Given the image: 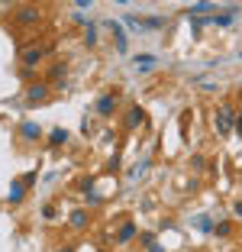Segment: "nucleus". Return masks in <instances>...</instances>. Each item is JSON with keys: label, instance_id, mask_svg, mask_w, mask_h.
<instances>
[{"label": "nucleus", "instance_id": "nucleus-1", "mask_svg": "<svg viewBox=\"0 0 242 252\" xmlns=\"http://www.w3.org/2000/svg\"><path fill=\"white\" fill-rule=\"evenodd\" d=\"M233 129H236V110L229 104H220V107H216V133L229 136Z\"/></svg>", "mask_w": 242, "mask_h": 252}, {"label": "nucleus", "instance_id": "nucleus-2", "mask_svg": "<svg viewBox=\"0 0 242 252\" xmlns=\"http://www.w3.org/2000/svg\"><path fill=\"white\" fill-rule=\"evenodd\" d=\"M45 52H49V45H45V49L32 45V49H23V55H20V59H23V65H26V68H36L39 62H42V55H45Z\"/></svg>", "mask_w": 242, "mask_h": 252}, {"label": "nucleus", "instance_id": "nucleus-3", "mask_svg": "<svg viewBox=\"0 0 242 252\" xmlns=\"http://www.w3.org/2000/svg\"><path fill=\"white\" fill-rule=\"evenodd\" d=\"M142 123H146V110H142V107H136V104H132L129 110H126V129H139Z\"/></svg>", "mask_w": 242, "mask_h": 252}, {"label": "nucleus", "instance_id": "nucleus-4", "mask_svg": "<svg viewBox=\"0 0 242 252\" xmlns=\"http://www.w3.org/2000/svg\"><path fill=\"white\" fill-rule=\"evenodd\" d=\"M113 110H117V91H110V94H103L100 100H97V113H100V117H110Z\"/></svg>", "mask_w": 242, "mask_h": 252}, {"label": "nucleus", "instance_id": "nucleus-5", "mask_svg": "<svg viewBox=\"0 0 242 252\" xmlns=\"http://www.w3.org/2000/svg\"><path fill=\"white\" fill-rule=\"evenodd\" d=\"M26 100H30V104H42V100H49V84H32L30 91H26Z\"/></svg>", "mask_w": 242, "mask_h": 252}, {"label": "nucleus", "instance_id": "nucleus-6", "mask_svg": "<svg viewBox=\"0 0 242 252\" xmlns=\"http://www.w3.org/2000/svg\"><path fill=\"white\" fill-rule=\"evenodd\" d=\"M88 223H91V217H88V210H84V207L71 210V217H68V226H71V230H84Z\"/></svg>", "mask_w": 242, "mask_h": 252}, {"label": "nucleus", "instance_id": "nucleus-7", "mask_svg": "<svg viewBox=\"0 0 242 252\" xmlns=\"http://www.w3.org/2000/svg\"><path fill=\"white\" fill-rule=\"evenodd\" d=\"M20 136L30 139V142H36L39 136H42V129H39V123H30V120H26V123H20Z\"/></svg>", "mask_w": 242, "mask_h": 252}, {"label": "nucleus", "instance_id": "nucleus-8", "mask_svg": "<svg viewBox=\"0 0 242 252\" xmlns=\"http://www.w3.org/2000/svg\"><path fill=\"white\" fill-rule=\"evenodd\" d=\"M136 233H139V226H136V223H123V226L117 230V243H120V246H126L132 236H136Z\"/></svg>", "mask_w": 242, "mask_h": 252}, {"label": "nucleus", "instance_id": "nucleus-9", "mask_svg": "<svg viewBox=\"0 0 242 252\" xmlns=\"http://www.w3.org/2000/svg\"><path fill=\"white\" fill-rule=\"evenodd\" d=\"M23 197H26V181H23V178H16L13 185H10V204H20Z\"/></svg>", "mask_w": 242, "mask_h": 252}, {"label": "nucleus", "instance_id": "nucleus-10", "mask_svg": "<svg viewBox=\"0 0 242 252\" xmlns=\"http://www.w3.org/2000/svg\"><path fill=\"white\" fill-rule=\"evenodd\" d=\"M16 20L20 23H36L39 20V7H16Z\"/></svg>", "mask_w": 242, "mask_h": 252}, {"label": "nucleus", "instance_id": "nucleus-11", "mask_svg": "<svg viewBox=\"0 0 242 252\" xmlns=\"http://www.w3.org/2000/svg\"><path fill=\"white\" fill-rule=\"evenodd\" d=\"M65 142H68V129L55 126V129L49 133V146H52V149H59V146H65Z\"/></svg>", "mask_w": 242, "mask_h": 252}, {"label": "nucleus", "instance_id": "nucleus-12", "mask_svg": "<svg viewBox=\"0 0 242 252\" xmlns=\"http://www.w3.org/2000/svg\"><path fill=\"white\" fill-rule=\"evenodd\" d=\"M107 30L113 32V39H117V49H120V52H126V36H123V30H120L113 20H107Z\"/></svg>", "mask_w": 242, "mask_h": 252}, {"label": "nucleus", "instance_id": "nucleus-13", "mask_svg": "<svg viewBox=\"0 0 242 252\" xmlns=\"http://www.w3.org/2000/svg\"><path fill=\"white\" fill-rule=\"evenodd\" d=\"M136 68H139V71H152V65H155V55H136Z\"/></svg>", "mask_w": 242, "mask_h": 252}, {"label": "nucleus", "instance_id": "nucleus-14", "mask_svg": "<svg viewBox=\"0 0 242 252\" xmlns=\"http://www.w3.org/2000/svg\"><path fill=\"white\" fill-rule=\"evenodd\" d=\"M194 230H200V233H213L210 217H197V220H194Z\"/></svg>", "mask_w": 242, "mask_h": 252}, {"label": "nucleus", "instance_id": "nucleus-15", "mask_svg": "<svg viewBox=\"0 0 242 252\" xmlns=\"http://www.w3.org/2000/svg\"><path fill=\"white\" fill-rule=\"evenodd\" d=\"M213 233H216V236H229V233H233V223H216Z\"/></svg>", "mask_w": 242, "mask_h": 252}, {"label": "nucleus", "instance_id": "nucleus-16", "mask_svg": "<svg viewBox=\"0 0 242 252\" xmlns=\"http://www.w3.org/2000/svg\"><path fill=\"white\" fill-rule=\"evenodd\" d=\"M52 81H55V84L65 81V65H55V71H52Z\"/></svg>", "mask_w": 242, "mask_h": 252}, {"label": "nucleus", "instance_id": "nucleus-17", "mask_svg": "<svg viewBox=\"0 0 242 252\" xmlns=\"http://www.w3.org/2000/svg\"><path fill=\"white\" fill-rule=\"evenodd\" d=\"M146 26H149V30H161V26H165V20H161V16H149Z\"/></svg>", "mask_w": 242, "mask_h": 252}, {"label": "nucleus", "instance_id": "nucleus-18", "mask_svg": "<svg viewBox=\"0 0 242 252\" xmlns=\"http://www.w3.org/2000/svg\"><path fill=\"white\" fill-rule=\"evenodd\" d=\"M42 217H45V220H55V217H59V210L49 204V207H42Z\"/></svg>", "mask_w": 242, "mask_h": 252}, {"label": "nucleus", "instance_id": "nucleus-19", "mask_svg": "<svg viewBox=\"0 0 242 252\" xmlns=\"http://www.w3.org/2000/svg\"><path fill=\"white\" fill-rule=\"evenodd\" d=\"M88 45H97V30H94V23L88 26Z\"/></svg>", "mask_w": 242, "mask_h": 252}, {"label": "nucleus", "instance_id": "nucleus-20", "mask_svg": "<svg viewBox=\"0 0 242 252\" xmlns=\"http://www.w3.org/2000/svg\"><path fill=\"white\" fill-rule=\"evenodd\" d=\"M191 165H194V168H197V171H200V168H204V165H207V162H204V156H194V158H191Z\"/></svg>", "mask_w": 242, "mask_h": 252}, {"label": "nucleus", "instance_id": "nucleus-21", "mask_svg": "<svg viewBox=\"0 0 242 252\" xmlns=\"http://www.w3.org/2000/svg\"><path fill=\"white\" fill-rule=\"evenodd\" d=\"M100 200H103L100 194H88V204H91V207H97V204H100Z\"/></svg>", "mask_w": 242, "mask_h": 252}, {"label": "nucleus", "instance_id": "nucleus-22", "mask_svg": "<svg viewBox=\"0 0 242 252\" xmlns=\"http://www.w3.org/2000/svg\"><path fill=\"white\" fill-rule=\"evenodd\" d=\"M236 133L242 136V113H236Z\"/></svg>", "mask_w": 242, "mask_h": 252}, {"label": "nucleus", "instance_id": "nucleus-23", "mask_svg": "<svg viewBox=\"0 0 242 252\" xmlns=\"http://www.w3.org/2000/svg\"><path fill=\"white\" fill-rule=\"evenodd\" d=\"M233 210H236V217H242V200H236V204H233Z\"/></svg>", "mask_w": 242, "mask_h": 252}, {"label": "nucleus", "instance_id": "nucleus-24", "mask_svg": "<svg viewBox=\"0 0 242 252\" xmlns=\"http://www.w3.org/2000/svg\"><path fill=\"white\" fill-rule=\"evenodd\" d=\"M59 252H74V246H61V249Z\"/></svg>", "mask_w": 242, "mask_h": 252}]
</instances>
